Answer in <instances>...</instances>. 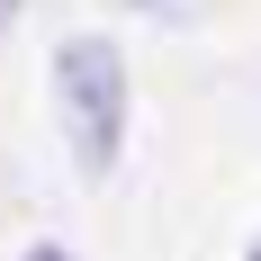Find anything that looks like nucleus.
I'll return each mask as SVG.
<instances>
[{"instance_id": "2", "label": "nucleus", "mask_w": 261, "mask_h": 261, "mask_svg": "<svg viewBox=\"0 0 261 261\" xmlns=\"http://www.w3.org/2000/svg\"><path fill=\"white\" fill-rule=\"evenodd\" d=\"M126 9H153V18H180L189 0H126Z\"/></svg>"}, {"instance_id": "5", "label": "nucleus", "mask_w": 261, "mask_h": 261, "mask_svg": "<svg viewBox=\"0 0 261 261\" xmlns=\"http://www.w3.org/2000/svg\"><path fill=\"white\" fill-rule=\"evenodd\" d=\"M243 261H261V234H252V243H243Z\"/></svg>"}, {"instance_id": "1", "label": "nucleus", "mask_w": 261, "mask_h": 261, "mask_svg": "<svg viewBox=\"0 0 261 261\" xmlns=\"http://www.w3.org/2000/svg\"><path fill=\"white\" fill-rule=\"evenodd\" d=\"M54 117H63V144H72V162L90 180L117 171V144H126V54L108 36H63L54 45Z\"/></svg>"}, {"instance_id": "4", "label": "nucleus", "mask_w": 261, "mask_h": 261, "mask_svg": "<svg viewBox=\"0 0 261 261\" xmlns=\"http://www.w3.org/2000/svg\"><path fill=\"white\" fill-rule=\"evenodd\" d=\"M18 9H27V0H0V36H9V27H18Z\"/></svg>"}, {"instance_id": "3", "label": "nucleus", "mask_w": 261, "mask_h": 261, "mask_svg": "<svg viewBox=\"0 0 261 261\" xmlns=\"http://www.w3.org/2000/svg\"><path fill=\"white\" fill-rule=\"evenodd\" d=\"M18 261H72V252H63V243H27Z\"/></svg>"}]
</instances>
